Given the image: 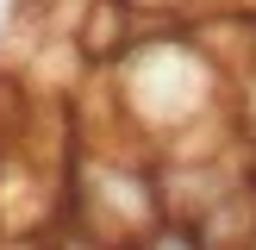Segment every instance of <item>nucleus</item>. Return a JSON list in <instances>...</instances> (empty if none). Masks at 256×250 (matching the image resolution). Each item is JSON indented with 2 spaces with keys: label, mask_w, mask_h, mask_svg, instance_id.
Returning <instances> with one entry per match:
<instances>
[{
  "label": "nucleus",
  "mask_w": 256,
  "mask_h": 250,
  "mask_svg": "<svg viewBox=\"0 0 256 250\" xmlns=\"http://www.w3.org/2000/svg\"><path fill=\"white\" fill-rule=\"evenodd\" d=\"M132 250H206V244H200V232H194L188 219H162L156 232H144Z\"/></svg>",
  "instance_id": "nucleus-1"
},
{
  "label": "nucleus",
  "mask_w": 256,
  "mask_h": 250,
  "mask_svg": "<svg viewBox=\"0 0 256 250\" xmlns=\"http://www.w3.org/2000/svg\"><path fill=\"white\" fill-rule=\"evenodd\" d=\"M125 6H132V12H182L188 0H125Z\"/></svg>",
  "instance_id": "nucleus-2"
}]
</instances>
